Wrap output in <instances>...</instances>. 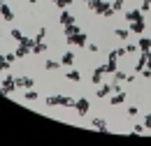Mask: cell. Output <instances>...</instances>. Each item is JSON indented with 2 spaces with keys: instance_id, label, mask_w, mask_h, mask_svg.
Masks as SVG:
<instances>
[{
  "instance_id": "1",
  "label": "cell",
  "mask_w": 151,
  "mask_h": 146,
  "mask_svg": "<svg viewBox=\"0 0 151 146\" xmlns=\"http://www.w3.org/2000/svg\"><path fill=\"white\" fill-rule=\"evenodd\" d=\"M47 107H75V97H68V95H49L47 97Z\"/></svg>"
},
{
  "instance_id": "2",
  "label": "cell",
  "mask_w": 151,
  "mask_h": 146,
  "mask_svg": "<svg viewBox=\"0 0 151 146\" xmlns=\"http://www.w3.org/2000/svg\"><path fill=\"white\" fill-rule=\"evenodd\" d=\"M86 7H88L91 12H95V14L105 16V12L112 7V2H107V0H88V2H86Z\"/></svg>"
},
{
  "instance_id": "3",
  "label": "cell",
  "mask_w": 151,
  "mask_h": 146,
  "mask_svg": "<svg viewBox=\"0 0 151 146\" xmlns=\"http://www.w3.org/2000/svg\"><path fill=\"white\" fill-rule=\"evenodd\" d=\"M14 91H17V77H14V74H5V77H2L0 93H2V95H12Z\"/></svg>"
},
{
  "instance_id": "4",
  "label": "cell",
  "mask_w": 151,
  "mask_h": 146,
  "mask_svg": "<svg viewBox=\"0 0 151 146\" xmlns=\"http://www.w3.org/2000/svg\"><path fill=\"white\" fill-rule=\"evenodd\" d=\"M65 42H68L70 47H86V44H88V37H86L84 30H79V33H75V35L65 37Z\"/></svg>"
},
{
  "instance_id": "5",
  "label": "cell",
  "mask_w": 151,
  "mask_h": 146,
  "mask_svg": "<svg viewBox=\"0 0 151 146\" xmlns=\"http://www.w3.org/2000/svg\"><path fill=\"white\" fill-rule=\"evenodd\" d=\"M116 70H119V56H116V51H109L107 63H105V74H114Z\"/></svg>"
},
{
  "instance_id": "6",
  "label": "cell",
  "mask_w": 151,
  "mask_h": 146,
  "mask_svg": "<svg viewBox=\"0 0 151 146\" xmlns=\"http://www.w3.org/2000/svg\"><path fill=\"white\" fill-rule=\"evenodd\" d=\"M75 109L79 116H86L88 109H91V102H88V97H77L75 100Z\"/></svg>"
},
{
  "instance_id": "7",
  "label": "cell",
  "mask_w": 151,
  "mask_h": 146,
  "mask_svg": "<svg viewBox=\"0 0 151 146\" xmlns=\"http://www.w3.org/2000/svg\"><path fill=\"white\" fill-rule=\"evenodd\" d=\"M123 16H126L128 23H132V21H144V12H142V9H128Z\"/></svg>"
},
{
  "instance_id": "8",
  "label": "cell",
  "mask_w": 151,
  "mask_h": 146,
  "mask_svg": "<svg viewBox=\"0 0 151 146\" xmlns=\"http://www.w3.org/2000/svg\"><path fill=\"white\" fill-rule=\"evenodd\" d=\"M102 74H105V65H98L93 72H91V81H93V86H100V84H102Z\"/></svg>"
},
{
  "instance_id": "9",
  "label": "cell",
  "mask_w": 151,
  "mask_h": 146,
  "mask_svg": "<svg viewBox=\"0 0 151 146\" xmlns=\"http://www.w3.org/2000/svg\"><path fill=\"white\" fill-rule=\"evenodd\" d=\"M126 97H128L126 91H116V93L109 95V102H112V107H116V104H123V102H126Z\"/></svg>"
},
{
  "instance_id": "10",
  "label": "cell",
  "mask_w": 151,
  "mask_h": 146,
  "mask_svg": "<svg viewBox=\"0 0 151 146\" xmlns=\"http://www.w3.org/2000/svg\"><path fill=\"white\" fill-rule=\"evenodd\" d=\"M35 79L33 77H17V88H33Z\"/></svg>"
},
{
  "instance_id": "11",
  "label": "cell",
  "mask_w": 151,
  "mask_h": 146,
  "mask_svg": "<svg viewBox=\"0 0 151 146\" xmlns=\"http://www.w3.org/2000/svg\"><path fill=\"white\" fill-rule=\"evenodd\" d=\"M0 16L5 19V21H7V23H12V21H14V12H12V7H9V5H5V2H2V5H0Z\"/></svg>"
},
{
  "instance_id": "12",
  "label": "cell",
  "mask_w": 151,
  "mask_h": 146,
  "mask_svg": "<svg viewBox=\"0 0 151 146\" xmlns=\"http://www.w3.org/2000/svg\"><path fill=\"white\" fill-rule=\"evenodd\" d=\"M75 60H77L75 51H65V54L60 56V65H65V67H72V65H75Z\"/></svg>"
},
{
  "instance_id": "13",
  "label": "cell",
  "mask_w": 151,
  "mask_h": 146,
  "mask_svg": "<svg viewBox=\"0 0 151 146\" xmlns=\"http://www.w3.org/2000/svg\"><path fill=\"white\" fill-rule=\"evenodd\" d=\"M75 21H77V19L68 12V7H65V9L60 12V16H58V23H60V26H70V23H75Z\"/></svg>"
},
{
  "instance_id": "14",
  "label": "cell",
  "mask_w": 151,
  "mask_h": 146,
  "mask_svg": "<svg viewBox=\"0 0 151 146\" xmlns=\"http://www.w3.org/2000/svg\"><path fill=\"white\" fill-rule=\"evenodd\" d=\"M114 93V88H112V84H102L98 91H95V97H109Z\"/></svg>"
},
{
  "instance_id": "15",
  "label": "cell",
  "mask_w": 151,
  "mask_h": 146,
  "mask_svg": "<svg viewBox=\"0 0 151 146\" xmlns=\"http://www.w3.org/2000/svg\"><path fill=\"white\" fill-rule=\"evenodd\" d=\"M128 26H130V33H135V35H142V33L147 30V23H144V21H132Z\"/></svg>"
},
{
  "instance_id": "16",
  "label": "cell",
  "mask_w": 151,
  "mask_h": 146,
  "mask_svg": "<svg viewBox=\"0 0 151 146\" xmlns=\"http://www.w3.org/2000/svg\"><path fill=\"white\" fill-rule=\"evenodd\" d=\"M91 128H95V130H100V132H107V121H105V118H93V121H91Z\"/></svg>"
},
{
  "instance_id": "17",
  "label": "cell",
  "mask_w": 151,
  "mask_h": 146,
  "mask_svg": "<svg viewBox=\"0 0 151 146\" xmlns=\"http://www.w3.org/2000/svg\"><path fill=\"white\" fill-rule=\"evenodd\" d=\"M47 49H49V47H47V42H44V39H40V42H35V44H33V49H30V54H44V51H47Z\"/></svg>"
},
{
  "instance_id": "18",
  "label": "cell",
  "mask_w": 151,
  "mask_h": 146,
  "mask_svg": "<svg viewBox=\"0 0 151 146\" xmlns=\"http://www.w3.org/2000/svg\"><path fill=\"white\" fill-rule=\"evenodd\" d=\"M81 28H79V23H70V26H63V33H65V37H70V35H75V33H79Z\"/></svg>"
},
{
  "instance_id": "19",
  "label": "cell",
  "mask_w": 151,
  "mask_h": 146,
  "mask_svg": "<svg viewBox=\"0 0 151 146\" xmlns=\"http://www.w3.org/2000/svg\"><path fill=\"white\" fill-rule=\"evenodd\" d=\"M65 79H68V81H75V84H79V81H81V72H79V70H70V72L65 74Z\"/></svg>"
},
{
  "instance_id": "20",
  "label": "cell",
  "mask_w": 151,
  "mask_h": 146,
  "mask_svg": "<svg viewBox=\"0 0 151 146\" xmlns=\"http://www.w3.org/2000/svg\"><path fill=\"white\" fill-rule=\"evenodd\" d=\"M137 47H139V51H149L151 49V37H139Z\"/></svg>"
},
{
  "instance_id": "21",
  "label": "cell",
  "mask_w": 151,
  "mask_h": 146,
  "mask_svg": "<svg viewBox=\"0 0 151 146\" xmlns=\"http://www.w3.org/2000/svg\"><path fill=\"white\" fill-rule=\"evenodd\" d=\"M114 35L119 39H128L130 37V28H114Z\"/></svg>"
},
{
  "instance_id": "22",
  "label": "cell",
  "mask_w": 151,
  "mask_h": 146,
  "mask_svg": "<svg viewBox=\"0 0 151 146\" xmlns=\"http://www.w3.org/2000/svg\"><path fill=\"white\" fill-rule=\"evenodd\" d=\"M58 67H60V60H47V63H44V70H47V72H56Z\"/></svg>"
},
{
  "instance_id": "23",
  "label": "cell",
  "mask_w": 151,
  "mask_h": 146,
  "mask_svg": "<svg viewBox=\"0 0 151 146\" xmlns=\"http://www.w3.org/2000/svg\"><path fill=\"white\" fill-rule=\"evenodd\" d=\"M23 97H26L28 102H33V100H37V97H40V93H37V91H33V88H26Z\"/></svg>"
},
{
  "instance_id": "24",
  "label": "cell",
  "mask_w": 151,
  "mask_h": 146,
  "mask_svg": "<svg viewBox=\"0 0 151 146\" xmlns=\"http://www.w3.org/2000/svg\"><path fill=\"white\" fill-rule=\"evenodd\" d=\"M14 54H17V58H23V56H28V54H30V47H23V44H19Z\"/></svg>"
},
{
  "instance_id": "25",
  "label": "cell",
  "mask_w": 151,
  "mask_h": 146,
  "mask_svg": "<svg viewBox=\"0 0 151 146\" xmlns=\"http://www.w3.org/2000/svg\"><path fill=\"white\" fill-rule=\"evenodd\" d=\"M51 2H54L56 7H60V9H65V7H70L75 0H51Z\"/></svg>"
},
{
  "instance_id": "26",
  "label": "cell",
  "mask_w": 151,
  "mask_h": 146,
  "mask_svg": "<svg viewBox=\"0 0 151 146\" xmlns=\"http://www.w3.org/2000/svg\"><path fill=\"white\" fill-rule=\"evenodd\" d=\"M121 81H126V72L116 70V72H114V84H121Z\"/></svg>"
},
{
  "instance_id": "27",
  "label": "cell",
  "mask_w": 151,
  "mask_h": 146,
  "mask_svg": "<svg viewBox=\"0 0 151 146\" xmlns=\"http://www.w3.org/2000/svg\"><path fill=\"white\" fill-rule=\"evenodd\" d=\"M9 65H12V63L7 60V56L0 54V70H9Z\"/></svg>"
},
{
  "instance_id": "28",
  "label": "cell",
  "mask_w": 151,
  "mask_h": 146,
  "mask_svg": "<svg viewBox=\"0 0 151 146\" xmlns=\"http://www.w3.org/2000/svg\"><path fill=\"white\" fill-rule=\"evenodd\" d=\"M9 35H12V39H17V42H19L21 37H23V33H21L19 28H12V30H9Z\"/></svg>"
},
{
  "instance_id": "29",
  "label": "cell",
  "mask_w": 151,
  "mask_h": 146,
  "mask_svg": "<svg viewBox=\"0 0 151 146\" xmlns=\"http://www.w3.org/2000/svg\"><path fill=\"white\" fill-rule=\"evenodd\" d=\"M126 114H128V116H130V118H132V116H137V114H139V107H137V104H130Z\"/></svg>"
},
{
  "instance_id": "30",
  "label": "cell",
  "mask_w": 151,
  "mask_h": 146,
  "mask_svg": "<svg viewBox=\"0 0 151 146\" xmlns=\"http://www.w3.org/2000/svg\"><path fill=\"white\" fill-rule=\"evenodd\" d=\"M144 130H147V125H144V123H137V125H132V132H135V135H142Z\"/></svg>"
},
{
  "instance_id": "31",
  "label": "cell",
  "mask_w": 151,
  "mask_h": 146,
  "mask_svg": "<svg viewBox=\"0 0 151 146\" xmlns=\"http://www.w3.org/2000/svg\"><path fill=\"white\" fill-rule=\"evenodd\" d=\"M123 2H126V0H112V7H114V12L123 9Z\"/></svg>"
},
{
  "instance_id": "32",
  "label": "cell",
  "mask_w": 151,
  "mask_h": 146,
  "mask_svg": "<svg viewBox=\"0 0 151 146\" xmlns=\"http://www.w3.org/2000/svg\"><path fill=\"white\" fill-rule=\"evenodd\" d=\"M86 49H88L91 54H98V51H100V47H98L95 42H88V44H86Z\"/></svg>"
},
{
  "instance_id": "33",
  "label": "cell",
  "mask_w": 151,
  "mask_h": 146,
  "mask_svg": "<svg viewBox=\"0 0 151 146\" xmlns=\"http://www.w3.org/2000/svg\"><path fill=\"white\" fill-rule=\"evenodd\" d=\"M44 35H47V28L42 26V28L37 30V35H35V42H40V39H44Z\"/></svg>"
},
{
  "instance_id": "34",
  "label": "cell",
  "mask_w": 151,
  "mask_h": 146,
  "mask_svg": "<svg viewBox=\"0 0 151 146\" xmlns=\"http://www.w3.org/2000/svg\"><path fill=\"white\" fill-rule=\"evenodd\" d=\"M126 51H128V54H137L139 47H137V44H126Z\"/></svg>"
},
{
  "instance_id": "35",
  "label": "cell",
  "mask_w": 151,
  "mask_h": 146,
  "mask_svg": "<svg viewBox=\"0 0 151 146\" xmlns=\"http://www.w3.org/2000/svg\"><path fill=\"white\" fill-rule=\"evenodd\" d=\"M139 9H142V12L147 14V12L151 9V0H142V7H139Z\"/></svg>"
},
{
  "instance_id": "36",
  "label": "cell",
  "mask_w": 151,
  "mask_h": 146,
  "mask_svg": "<svg viewBox=\"0 0 151 146\" xmlns=\"http://www.w3.org/2000/svg\"><path fill=\"white\" fill-rule=\"evenodd\" d=\"M114 51H116V56H119V58H123V56L128 54V51H126V47H119V49H114Z\"/></svg>"
},
{
  "instance_id": "37",
  "label": "cell",
  "mask_w": 151,
  "mask_h": 146,
  "mask_svg": "<svg viewBox=\"0 0 151 146\" xmlns=\"http://www.w3.org/2000/svg\"><path fill=\"white\" fill-rule=\"evenodd\" d=\"M142 77H144V79H151V67H144V70H142Z\"/></svg>"
},
{
  "instance_id": "38",
  "label": "cell",
  "mask_w": 151,
  "mask_h": 146,
  "mask_svg": "<svg viewBox=\"0 0 151 146\" xmlns=\"http://www.w3.org/2000/svg\"><path fill=\"white\" fill-rule=\"evenodd\" d=\"M144 125H147V128L151 130V111H149V114H147V118H144Z\"/></svg>"
},
{
  "instance_id": "39",
  "label": "cell",
  "mask_w": 151,
  "mask_h": 146,
  "mask_svg": "<svg viewBox=\"0 0 151 146\" xmlns=\"http://www.w3.org/2000/svg\"><path fill=\"white\" fill-rule=\"evenodd\" d=\"M7 56V60H9V63H14V60H17V54H5Z\"/></svg>"
},
{
  "instance_id": "40",
  "label": "cell",
  "mask_w": 151,
  "mask_h": 146,
  "mask_svg": "<svg viewBox=\"0 0 151 146\" xmlns=\"http://www.w3.org/2000/svg\"><path fill=\"white\" fill-rule=\"evenodd\" d=\"M28 2H30V5H37V2H40V0H28Z\"/></svg>"
},
{
  "instance_id": "41",
  "label": "cell",
  "mask_w": 151,
  "mask_h": 146,
  "mask_svg": "<svg viewBox=\"0 0 151 146\" xmlns=\"http://www.w3.org/2000/svg\"><path fill=\"white\" fill-rule=\"evenodd\" d=\"M0 72H2V70H0Z\"/></svg>"
},
{
  "instance_id": "42",
  "label": "cell",
  "mask_w": 151,
  "mask_h": 146,
  "mask_svg": "<svg viewBox=\"0 0 151 146\" xmlns=\"http://www.w3.org/2000/svg\"><path fill=\"white\" fill-rule=\"evenodd\" d=\"M2 2H5V0H2Z\"/></svg>"
}]
</instances>
